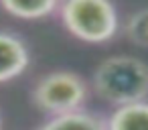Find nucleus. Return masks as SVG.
I'll return each mask as SVG.
<instances>
[{"mask_svg":"<svg viewBox=\"0 0 148 130\" xmlns=\"http://www.w3.org/2000/svg\"><path fill=\"white\" fill-rule=\"evenodd\" d=\"M39 130H108V120H103L91 112L77 110L71 114L51 118Z\"/></svg>","mask_w":148,"mask_h":130,"instance_id":"5","label":"nucleus"},{"mask_svg":"<svg viewBox=\"0 0 148 130\" xmlns=\"http://www.w3.org/2000/svg\"><path fill=\"white\" fill-rule=\"evenodd\" d=\"M93 91L116 108L146 102L148 65L132 55H114L103 59L91 77Z\"/></svg>","mask_w":148,"mask_h":130,"instance_id":"1","label":"nucleus"},{"mask_svg":"<svg viewBox=\"0 0 148 130\" xmlns=\"http://www.w3.org/2000/svg\"><path fill=\"white\" fill-rule=\"evenodd\" d=\"M0 6L8 14L23 19V21H39V19H45L61 8V4L55 2V0H43V2H8L6 0Z\"/></svg>","mask_w":148,"mask_h":130,"instance_id":"7","label":"nucleus"},{"mask_svg":"<svg viewBox=\"0 0 148 130\" xmlns=\"http://www.w3.org/2000/svg\"><path fill=\"white\" fill-rule=\"evenodd\" d=\"M0 130H2V118H0Z\"/></svg>","mask_w":148,"mask_h":130,"instance_id":"9","label":"nucleus"},{"mask_svg":"<svg viewBox=\"0 0 148 130\" xmlns=\"http://www.w3.org/2000/svg\"><path fill=\"white\" fill-rule=\"evenodd\" d=\"M87 94L89 89L81 75L73 71H53L37 81L33 89V104L55 118L83 110Z\"/></svg>","mask_w":148,"mask_h":130,"instance_id":"3","label":"nucleus"},{"mask_svg":"<svg viewBox=\"0 0 148 130\" xmlns=\"http://www.w3.org/2000/svg\"><path fill=\"white\" fill-rule=\"evenodd\" d=\"M31 61L25 41L12 33L0 31V83L18 77Z\"/></svg>","mask_w":148,"mask_h":130,"instance_id":"4","label":"nucleus"},{"mask_svg":"<svg viewBox=\"0 0 148 130\" xmlns=\"http://www.w3.org/2000/svg\"><path fill=\"white\" fill-rule=\"evenodd\" d=\"M108 130H148V102L116 108L108 118Z\"/></svg>","mask_w":148,"mask_h":130,"instance_id":"6","label":"nucleus"},{"mask_svg":"<svg viewBox=\"0 0 148 130\" xmlns=\"http://www.w3.org/2000/svg\"><path fill=\"white\" fill-rule=\"evenodd\" d=\"M124 33L130 43L136 47L148 49V8H140L132 12L124 25Z\"/></svg>","mask_w":148,"mask_h":130,"instance_id":"8","label":"nucleus"},{"mask_svg":"<svg viewBox=\"0 0 148 130\" xmlns=\"http://www.w3.org/2000/svg\"><path fill=\"white\" fill-rule=\"evenodd\" d=\"M59 12L65 29L79 41L108 43L118 33V10L106 0H69Z\"/></svg>","mask_w":148,"mask_h":130,"instance_id":"2","label":"nucleus"}]
</instances>
